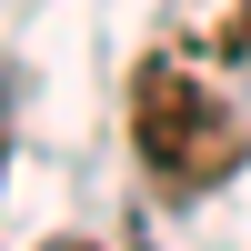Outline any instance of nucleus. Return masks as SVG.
Instances as JSON below:
<instances>
[{"label":"nucleus","instance_id":"obj_1","mask_svg":"<svg viewBox=\"0 0 251 251\" xmlns=\"http://www.w3.org/2000/svg\"><path fill=\"white\" fill-rule=\"evenodd\" d=\"M131 141H141V171H151L161 191H181V201L221 191V181L251 161L241 111L201 71H181V60H141V80H131Z\"/></svg>","mask_w":251,"mask_h":251},{"label":"nucleus","instance_id":"obj_3","mask_svg":"<svg viewBox=\"0 0 251 251\" xmlns=\"http://www.w3.org/2000/svg\"><path fill=\"white\" fill-rule=\"evenodd\" d=\"M0 161H10V111H0Z\"/></svg>","mask_w":251,"mask_h":251},{"label":"nucleus","instance_id":"obj_2","mask_svg":"<svg viewBox=\"0 0 251 251\" xmlns=\"http://www.w3.org/2000/svg\"><path fill=\"white\" fill-rule=\"evenodd\" d=\"M221 50H231V60H251V0H231V20H221Z\"/></svg>","mask_w":251,"mask_h":251},{"label":"nucleus","instance_id":"obj_4","mask_svg":"<svg viewBox=\"0 0 251 251\" xmlns=\"http://www.w3.org/2000/svg\"><path fill=\"white\" fill-rule=\"evenodd\" d=\"M50 251H91V241H50Z\"/></svg>","mask_w":251,"mask_h":251}]
</instances>
